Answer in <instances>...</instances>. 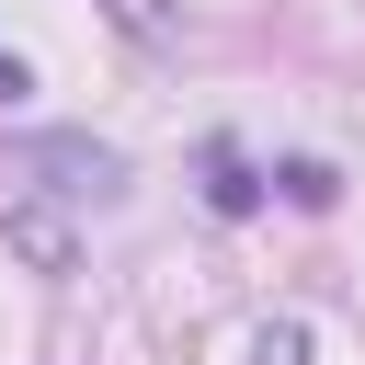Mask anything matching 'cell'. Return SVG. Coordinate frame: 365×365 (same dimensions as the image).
Masks as SVG:
<instances>
[{"label":"cell","instance_id":"cell-1","mask_svg":"<svg viewBox=\"0 0 365 365\" xmlns=\"http://www.w3.org/2000/svg\"><path fill=\"white\" fill-rule=\"evenodd\" d=\"M23 171H34L46 194H68V205H114V194H125V160H114V148H91V137H34V148H23Z\"/></svg>","mask_w":365,"mask_h":365},{"label":"cell","instance_id":"cell-2","mask_svg":"<svg viewBox=\"0 0 365 365\" xmlns=\"http://www.w3.org/2000/svg\"><path fill=\"white\" fill-rule=\"evenodd\" d=\"M205 194H217V217H251V205H262V182L240 171V148H228V137L205 148Z\"/></svg>","mask_w":365,"mask_h":365},{"label":"cell","instance_id":"cell-3","mask_svg":"<svg viewBox=\"0 0 365 365\" xmlns=\"http://www.w3.org/2000/svg\"><path fill=\"white\" fill-rule=\"evenodd\" d=\"M274 182H285V194H297V205H331V194H342V182H331V160H285V171H274Z\"/></svg>","mask_w":365,"mask_h":365},{"label":"cell","instance_id":"cell-4","mask_svg":"<svg viewBox=\"0 0 365 365\" xmlns=\"http://www.w3.org/2000/svg\"><path fill=\"white\" fill-rule=\"evenodd\" d=\"M262 365H308V331H297V319H274V331H262Z\"/></svg>","mask_w":365,"mask_h":365},{"label":"cell","instance_id":"cell-5","mask_svg":"<svg viewBox=\"0 0 365 365\" xmlns=\"http://www.w3.org/2000/svg\"><path fill=\"white\" fill-rule=\"evenodd\" d=\"M114 11H125L137 34H171V11H160V0H114Z\"/></svg>","mask_w":365,"mask_h":365},{"label":"cell","instance_id":"cell-6","mask_svg":"<svg viewBox=\"0 0 365 365\" xmlns=\"http://www.w3.org/2000/svg\"><path fill=\"white\" fill-rule=\"evenodd\" d=\"M11 91H34V80H23V57H11V46H0V103H11Z\"/></svg>","mask_w":365,"mask_h":365}]
</instances>
